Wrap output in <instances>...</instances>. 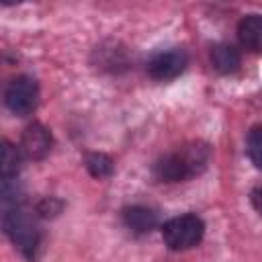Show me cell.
Here are the masks:
<instances>
[{
  "mask_svg": "<svg viewBox=\"0 0 262 262\" xmlns=\"http://www.w3.org/2000/svg\"><path fill=\"white\" fill-rule=\"evenodd\" d=\"M188 63V57H186V51L180 49V47H170L166 51H160L156 53L149 61H147V74L154 78V80H172L176 76H180L184 72Z\"/></svg>",
  "mask_w": 262,
  "mask_h": 262,
  "instance_id": "obj_4",
  "label": "cell"
},
{
  "mask_svg": "<svg viewBox=\"0 0 262 262\" xmlns=\"http://www.w3.org/2000/svg\"><path fill=\"white\" fill-rule=\"evenodd\" d=\"M123 221L133 233H149L158 225V215L143 205H131L123 211Z\"/></svg>",
  "mask_w": 262,
  "mask_h": 262,
  "instance_id": "obj_8",
  "label": "cell"
},
{
  "mask_svg": "<svg viewBox=\"0 0 262 262\" xmlns=\"http://www.w3.org/2000/svg\"><path fill=\"white\" fill-rule=\"evenodd\" d=\"M237 39L244 49L262 53V14H248L237 25Z\"/></svg>",
  "mask_w": 262,
  "mask_h": 262,
  "instance_id": "obj_7",
  "label": "cell"
},
{
  "mask_svg": "<svg viewBox=\"0 0 262 262\" xmlns=\"http://www.w3.org/2000/svg\"><path fill=\"white\" fill-rule=\"evenodd\" d=\"M84 166H86L88 174L94 176V178H98V180L108 178V176L113 174V170H115L113 160H111L106 154H100V151H90V154H86Z\"/></svg>",
  "mask_w": 262,
  "mask_h": 262,
  "instance_id": "obj_11",
  "label": "cell"
},
{
  "mask_svg": "<svg viewBox=\"0 0 262 262\" xmlns=\"http://www.w3.org/2000/svg\"><path fill=\"white\" fill-rule=\"evenodd\" d=\"M211 61L213 68L221 74H233L239 68V51L229 43H219L211 49Z\"/></svg>",
  "mask_w": 262,
  "mask_h": 262,
  "instance_id": "obj_10",
  "label": "cell"
},
{
  "mask_svg": "<svg viewBox=\"0 0 262 262\" xmlns=\"http://www.w3.org/2000/svg\"><path fill=\"white\" fill-rule=\"evenodd\" d=\"M4 102L8 111L16 117H27L37 108L39 86L31 76H16L4 92Z\"/></svg>",
  "mask_w": 262,
  "mask_h": 262,
  "instance_id": "obj_3",
  "label": "cell"
},
{
  "mask_svg": "<svg viewBox=\"0 0 262 262\" xmlns=\"http://www.w3.org/2000/svg\"><path fill=\"white\" fill-rule=\"evenodd\" d=\"M186 172H188V178L192 176H199L211 162V147L209 143L205 141H190V143H184L180 149H176Z\"/></svg>",
  "mask_w": 262,
  "mask_h": 262,
  "instance_id": "obj_6",
  "label": "cell"
},
{
  "mask_svg": "<svg viewBox=\"0 0 262 262\" xmlns=\"http://www.w3.org/2000/svg\"><path fill=\"white\" fill-rule=\"evenodd\" d=\"M2 178L4 180H10L12 176H16L18 168H20V149H16L10 141H4L2 143Z\"/></svg>",
  "mask_w": 262,
  "mask_h": 262,
  "instance_id": "obj_12",
  "label": "cell"
},
{
  "mask_svg": "<svg viewBox=\"0 0 262 262\" xmlns=\"http://www.w3.org/2000/svg\"><path fill=\"white\" fill-rule=\"evenodd\" d=\"M61 207H63V203H61L59 199H55V196H47V199L39 201V205H37V213H39L41 217H55V215L61 211Z\"/></svg>",
  "mask_w": 262,
  "mask_h": 262,
  "instance_id": "obj_14",
  "label": "cell"
},
{
  "mask_svg": "<svg viewBox=\"0 0 262 262\" xmlns=\"http://www.w3.org/2000/svg\"><path fill=\"white\" fill-rule=\"evenodd\" d=\"M2 225H4V231L10 237V242L27 258H33L35 250H37V244H39V235H37L35 225L29 221V217L20 209H16V205H14V207L4 211Z\"/></svg>",
  "mask_w": 262,
  "mask_h": 262,
  "instance_id": "obj_2",
  "label": "cell"
},
{
  "mask_svg": "<svg viewBox=\"0 0 262 262\" xmlns=\"http://www.w3.org/2000/svg\"><path fill=\"white\" fill-rule=\"evenodd\" d=\"M203 235H205V223L201 217L192 213L178 215L162 225V239L174 252H182L199 246Z\"/></svg>",
  "mask_w": 262,
  "mask_h": 262,
  "instance_id": "obj_1",
  "label": "cell"
},
{
  "mask_svg": "<svg viewBox=\"0 0 262 262\" xmlns=\"http://www.w3.org/2000/svg\"><path fill=\"white\" fill-rule=\"evenodd\" d=\"M53 145L51 131L41 123H31L20 135V154L29 160H43Z\"/></svg>",
  "mask_w": 262,
  "mask_h": 262,
  "instance_id": "obj_5",
  "label": "cell"
},
{
  "mask_svg": "<svg viewBox=\"0 0 262 262\" xmlns=\"http://www.w3.org/2000/svg\"><path fill=\"white\" fill-rule=\"evenodd\" d=\"M246 151H248V158L250 162L262 170V125H256L248 131V137H246Z\"/></svg>",
  "mask_w": 262,
  "mask_h": 262,
  "instance_id": "obj_13",
  "label": "cell"
},
{
  "mask_svg": "<svg viewBox=\"0 0 262 262\" xmlns=\"http://www.w3.org/2000/svg\"><path fill=\"white\" fill-rule=\"evenodd\" d=\"M250 199H252V205H254V209L258 211V213H262V182L252 190V194H250Z\"/></svg>",
  "mask_w": 262,
  "mask_h": 262,
  "instance_id": "obj_15",
  "label": "cell"
},
{
  "mask_svg": "<svg viewBox=\"0 0 262 262\" xmlns=\"http://www.w3.org/2000/svg\"><path fill=\"white\" fill-rule=\"evenodd\" d=\"M154 172L160 180L164 182H180V180H188V172L178 156V151H172V154H166L162 156L156 166H154Z\"/></svg>",
  "mask_w": 262,
  "mask_h": 262,
  "instance_id": "obj_9",
  "label": "cell"
}]
</instances>
